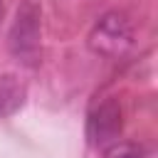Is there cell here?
Listing matches in <instances>:
<instances>
[{
    "label": "cell",
    "instance_id": "5",
    "mask_svg": "<svg viewBox=\"0 0 158 158\" xmlns=\"http://www.w3.org/2000/svg\"><path fill=\"white\" fill-rule=\"evenodd\" d=\"M104 158H148V148L136 141H114L104 148Z\"/></svg>",
    "mask_w": 158,
    "mask_h": 158
},
{
    "label": "cell",
    "instance_id": "4",
    "mask_svg": "<svg viewBox=\"0 0 158 158\" xmlns=\"http://www.w3.org/2000/svg\"><path fill=\"white\" fill-rule=\"evenodd\" d=\"M25 104V84L15 74H0V116L15 114Z\"/></svg>",
    "mask_w": 158,
    "mask_h": 158
},
{
    "label": "cell",
    "instance_id": "2",
    "mask_svg": "<svg viewBox=\"0 0 158 158\" xmlns=\"http://www.w3.org/2000/svg\"><path fill=\"white\" fill-rule=\"evenodd\" d=\"M89 47L94 54L116 59L133 47V25L123 12H106L96 20L89 32Z\"/></svg>",
    "mask_w": 158,
    "mask_h": 158
},
{
    "label": "cell",
    "instance_id": "3",
    "mask_svg": "<svg viewBox=\"0 0 158 158\" xmlns=\"http://www.w3.org/2000/svg\"><path fill=\"white\" fill-rule=\"evenodd\" d=\"M123 128V116H121V106L114 99L101 101L86 121V138L91 146H109L118 138Z\"/></svg>",
    "mask_w": 158,
    "mask_h": 158
},
{
    "label": "cell",
    "instance_id": "1",
    "mask_svg": "<svg viewBox=\"0 0 158 158\" xmlns=\"http://www.w3.org/2000/svg\"><path fill=\"white\" fill-rule=\"evenodd\" d=\"M7 47H10V54L20 64H25V67L40 64V57H42V12H40L37 2L25 0L17 7L15 20L10 25V32H7Z\"/></svg>",
    "mask_w": 158,
    "mask_h": 158
},
{
    "label": "cell",
    "instance_id": "6",
    "mask_svg": "<svg viewBox=\"0 0 158 158\" xmlns=\"http://www.w3.org/2000/svg\"><path fill=\"white\" fill-rule=\"evenodd\" d=\"M0 15H2V0H0Z\"/></svg>",
    "mask_w": 158,
    "mask_h": 158
}]
</instances>
